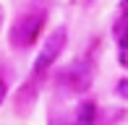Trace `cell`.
I'll return each instance as SVG.
<instances>
[{
    "instance_id": "1",
    "label": "cell",
    "mask_w": 128,
    "mask_h": 125,
    "mask_svg": "<svg viewBox=\"0 0 128 125\" xmlns=\"http://www.w3.org/2000/svg\"><path fill=\"white\" fill-rule=\"evenodd\" d=\"M44 21H47V16L37 13V10L21 16V18L16 21V26H13V34H10L13 47H32V44L39 39L42 29H44Z\"/></svg>"
},
{
    "instance_id": "2",
    "label": "cell",
    "mask_w": 128,
    "mask_h": 125,
    "mask_svg": "<svg viewBox=\"0 0 128 125\" xmlns=\"http://www.w3.org/2000/svg\"><path fill=\"white\" fill-rule=\"evenodd\" d=\"M66 42H68V31L63 29V26L55 29V31H50V37L42 42L39 55H37V60H34V70H37V73H44L52 62L60 60L63 50H66Z\"/></svg>"
},
{
    "instance_id": "3",
    "label": "cell",
    "mask_w": 128,
    "mask_h": 125,
    "mask_svg": "<svg viewBox=\"0 0 128 125\" xmlns=\"http://www.w3.org/2000/svg\"><path fill=\"white\" fill-rule=\"evenodd\" d=\"M66 81H68V86H71L73 91H86L89 83H92V70H89V65L81 62V60H76V62L66 70Z\"/></svg>"
},
{
    "instance_id": "4",
    "label": "cell",
    "mask_w": 128,
    "mask_h": 125,
    "mask_svg": "<svg viewBox=\"0 0 128 125\" xmlns=\"http://www.w3.org/2000/svg\"><path fill=\"white\" fill-rule=\"evenodd\" d=\"M92 120H94V104L84 102L81 110H78V125H92Z\"/></svg>"
},
{
    "instance_id": "5",
    "label": "cell",
    "mask_w": 128,
    "mask_h": 125,
    "mask_svg": "<svg viewBox=\"0 0 128 125\" xmlns=\"http://www.w3.org/2000/svg\"><path fill=\"white\" fill-rule=\"evenodd\" d=\"M118 42H120V47H123V50H128V21L120 26V31H118Z\"/></svg>"
},
{
    "instance_id": "6",
    "label": "cell",
    "mask_w": 128,
    "mask_h": 125,
    "mask_svg": "<svg viewBox=\"0 0 128 125\" xmlns=\"http://www.w3.org/2000/svg\"><path fill=\"white\" fill-rule=\"evenodd\" d=\"M5 94H8V86H5V81L0 78V104L5 102Z\"/></svg>"
},
{
    "instance_id": "7",
    "label": "cell",
    "mask_w": 128,
    "mask_h": 125,
    "mask_svg": "<svg viewBox=\"0 0 128 125\" xmlns=\"http://www.w3.org/2000/svg\"><path fill=\"white\" fill-rule=\"evenodd\" d=\"M118 94H126V96H128V81H120V86H118Z\"/></svg>"
},
{
    "instance_id": "8",
    "label": "cell",
    "mask_w": 128,
    "mask_h": 125,
    "mask_svg": "<svg viewBox=\"0 0 128 125\" xmlns=\"http://www.w3.org/2000/svg\"><path fill=\"white\" fill-rule=\"evenodd\" d=\"M3 21H5V10H3V5H0V29H3Z\"/></svg>"
}]
</instances>
